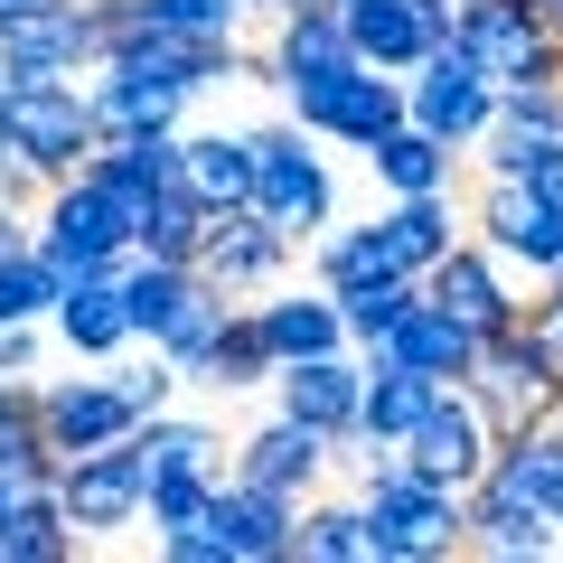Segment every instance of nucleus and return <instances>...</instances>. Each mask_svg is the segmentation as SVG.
Masks as SVG:
<instances>
[{
  "label": "nucleus",
  "instance_id": "nucleus-1",
  "mask_svg": "<svg viewBox=\"0 0 563 563\" xmlns=\"http://www.w3.org/2000/svg\"><path fill=\"white\" fill-rule=\"evenodd\" d=\"M282 95V113L301 122V132H320V141H339V151H376L385 132H404L413 122V85L404 76H385V66H329V76H291V85H273Z\"/></svg>",
  "mask_w": 563,
  "mask_h": 563
},
{
  "label": "nucleus",
  "instance_id": "nucleus-2",
  "mask_svg": "<svg viewBox=\"0 0 563 563\" xmlns=\"http://www.w3.org/2000/svg\"><path fill=\"white\" fill-rule=\"evenodd\" d=\"M310 141H320V132H301L291 113L254 132V207L291 244H320L329 225H339V179H329V161L310 151Z\"/></svg>",
  "mask_w": 563,
  "mask_h": 563
},
{
  "label": "nucleus",
  "instance_id": "nucleus-3",
  "mask_svg": "<svg viewBox=\"0 0 563 563\" xmlns=\"http://www.w3.org/2000/svg\"><path fill=\"white\" fill-rule=\"evenodd\" d=\"M10 151L47 188L76 179L85 151H95V95H85V76H10Z\"/></svg>",
  "mask_w": 563,
  "mask_h": 563
},
{
  "label": "nucleus",
  "instance_id": "nucleus-4",
  "mask_svg": "<svg viewBox=\"0 0 563 563\" xmlns=\"http://www.w3.org/2000/svg\"><path fill=\"white\" fill-rule=\"evenodd\" d=\"M470 404L488 413V432H536V422H554L563 413V366L544 357V339L536 329H498V339L479 347V366H470Z\"/></svg>",
  "mask_w": 563,
  "mask_h": 563
},
{
  "label": "nucleus",
  "instance_id": "nucleus-5",
  "mask_svg": "<svg viewBox=\"0 0 563 563\" xmlns=\"http://www.w3.org/2000/svg\"><path fill=\"white\" fill-rule=\"evenodd\" d=\"M451 38L498 85H563V29L544 20V0H461Z\"/></svg>",
  "mask_w": 563,
  "mask_h": 563
},
{
  "label": "nucleus",
  "instance_id": "nucleus-6",
  "mask_svg": "<svg viewBox=\"0 0 563 563\" xmlns=\"http://www.w3.org/2000/svg\"><path fill=\"white\" fill-rule=\"evenodd\" d=\"M470 235H479L488 254L507 263V273H526V282H554V273H563V207H554V198H536L526 179H498V169H479Z\"/></svg>",
  "mask_w": 563,
  "mask_h": 563
},
{
  "label": "nucleus",
  "instance_id": "nucleus-7",
  "mask_svg": "<svg viewBox=\"0 0 563 563\" xmlns=\"http://www.w3.org/2000/svg\"><path fill=\"white\" fill-rule=\"evenodd\" d=\"M404 85H413V122H422V132H442L451 151H479V132L498 122V76H488L461 38L432 47V57H422Z\"/></svg>",
  "mask_w": 563,
  "mask_h": 563
},
{
  "label": "nucleus",
  "instance_id": "nucleus-8",
  "mask_svg": "<svg viewBox=\"0 0 563 563\" xmlns=\"http://www.w3.org/2000/svg\"><path fill=\"white\" fill-rule=\"evenodd\" d=\"M57 498H66V517H76V536H122V526H141V507H151V461H141V442L76 451V461L57 470Z\"/></svg>",
  "mask_w": 563,
  "mask_h": 563
},
{
  "label": "nucleus",
  "instance_id": "nucleus-9",
  "mask_svg": "<svg viewBox=\"0 0 563 563\" xmlns=\"http://www.w3.org/2000/svg\"><path fill=\"white\" fill-rule=\"evenodd\" d=\"M38 244L47 254L66 263V273H76V263H132V217H122L113 207V188L103 179H57L38 198Z\"/></svg>",
  "mask_w": 563,
  "mask_h": 563
},
{
  "label": "nucleus",
  "instance_id": "nucleus-10",
  "mask_svg": "<svg viewBox=\"0 0 563 563\" xmlns=\"http://www.w3.org/2000/svg\"><path fill=\"white\" fill-rule=\"evenodd\" d=\"M38 432H47L57 461H76V451L132 442V432H141V404L113 385V366H103V376H57V385H38Z\"/></svg>",
  "mask_w": 563,
  "mask_h": 563
},
{
  "label": "nucleus",
  "instance_id": "nucleus-11",
  "mask_svg": "<svg viewBox=\"0 0 563 563\" xmlns=\"http://www.w3.org/2000/svg\"><path fill=\"white\" fill-rule=\"evenodd\" d=\"M85 95H95V141H122V132H169V122L188 113V85L169 76V66H151L141 47L103 57L95 76H85Z\"/></svg>",
  "mask_w": 563,
  "mask_h": 563
},
{
  "label": "nucleus",
  "instance_id": "nucleus-12",
  "mask_svg": "<svg viewBox=\"0 0 563 563\" xmlns=\"http://www.w3.org/2000/svg\"><path fill=\"white\" fill-rule=\"evenodd\" d=\"M291 254H301V244L282 235V225L263 217V207H217V225H207V254H198V273H207V282H225L235 301H263V291H282Z\"/></svg>",
  "mask_w": 563,
  "mask_h": 563
},
{
  "label": "nucleus",
  "instance_id": "nucleus-13",
  "mask_svg": "<svg viewBox=\"0 0 563 563\" xmlns=\"http://www.w3.org/2000/svg\"><path fill=\"white\" fill-rule=\"evenodd\" d=\"M0 76H95V10L85 0H38L0 20Z\"/></svg>",
  "mask_w": 563,
  "mask_h": 563
},
{
  "label": "nucleus",
  "instance_id": "nucleus-14",
  "mask_svg": "<svg viewBox=\"0 0 563 563\" xmlns=\"http://www.w3.org/2000/svg\"><path fill=\"white\" fill-rule=\"evenodd\" d=\"M347 10V38H357L366 66H385V76H413L432 47H451V29H461V10L451 0H339Z\"/></svg>",
  "mask_w": 563,
  "mask_h": 563
},
{
  "label": "nucleus",
  "instance_id": "nucleus-15",
  "mask_svg": "<svg viewBox=\"0 0 563 563\" xmlns=\"http://www.w3.org/2000/svg\"><path fill=\"white\" fill-rule=\"evenodd\" d=\"M273 413L320 422L329 442H347L366 413V347H320V357H291L273 376Z\"/></svg>",
  "mask_w": 563,
  "mask_h": 563
},
{
  "label": "nucleus",
  "instance_id": "nucleus-16",
  "mask_svg": "<svg viewBox=\"0 0 563 563\" xmlns=\"http://www.w3.org/2000/svg\"><path fill=\"white\" fill-rule=\"evenodd\" d=\"M329 461H339V442H329L320 422H301V413H273L263 432H244L235 442V479H254V488H273V498H320V479H329Z\"/></svg>",
  "mask_w": 563,
  "mask_h": 563
},
{
  "label": "nucleus",
  "instance_id": "nucleus-17",
  "mask_svg": "<svg viewBox=\"0 0 563 563\" xmlns=\"http://www.w3.org/2000/svg\"><path fill=\"white\" fill-rule=\"evenodd\" d=\"M57 329L76 357H95V366H113V357H132L141 347V329H132V301H122V263H76L66 273V301H57Z\"/></svg>",
  "mask_w": 563,
  "mask_h": 563
},
{
  "label": "nucleus",
  "instance_id": "nucleus-18",
  "mask_svg": "<svg viewBox=\"0 0 563 563\" xmlns=\"http://www.w3.org/2000/svg\"><path fill=\"white\" fill-rule=\"evenodd\" d=\"M404 451H413L422 479H442V488H479V479H488V461H498V432H488V413L470 404V385H451V395L422 413V432H413Z\"/></svg>",
  "mask_w": 563,
  "mask_h": 563
},
{
  "label": "nucleus",
  "instance_id": "nucleus-19",
  "mask_svg": "<svg viewBox=\"0 0 563 563\" xmlns=\"http://www.w3.org/2000/svg\"><path fill=\"white\" fill-rule=\"evenodd\" d=\"M422 291H432V301H442V310H461L470 329H488V339L526 320V291H517V282H507V263L488 254L479 235H461V244H451V254L432 263V273H422Z\"/></svg>",
  "mask_w": 563,
  "mask_h": 563
},
{
  "label": "nucleus",
  "instance_id": "nucleus-20",
  "mask_svg": "<svg viewBox=\"0 0 563 563\" xmlns=\"http://www.w3.org/2000/svg\"><path fill=\"white\" fill-rule=\"evenodd\" d=\"M461 554H488V563H544V554H563V526L544 517L526 488H507L498 470H488L479 488H470V544Z\"/></svg>",
  "mask_w": 563,
  "mask_h": 563
},
{
  "label": "nucleus",
  "instance_id": "nucleus-21",
  "mask_svg": "<svg viewBox=\"0 0 563 563\" xmlns=\"http://www.w3.org/2000/svg\"><path fill=\"white\" fill-rule=\"evenodd\" d=\"M207 517H217V536H225L235 563H291V544H301V498H273V488L235 479V470L217 479V507Z\"/></svg>",
  "mask_w": 563,
  "mask_h": 563
},
{
  "label": "nucleus",
  "instance_id": "nucleus-22",
  "mask_svg": "<svg viewBox=\"0 0 563 563\" xmlns=\"http://www.w3.org/2000/svg\"><path fill=\"white\" fill-rule=\"evenodd\" d=\"M479 347H488V329H470L461 310H442L432 291H422V301L404 310V329L385 347H366V357H404V366H422V376H442V385H470Z\"/></svg>",
  "mask_w": 563,
  "mask_h": 563
},
{
  "label": "nucleus",
  "instance_id": "nucleus-23",
  "mask_svg": "<svg viewBox=\"0 0 563 563\" xmlns=\"http://www.w3.org/2000/svg\"><path fill=\"white\" fill-rule=\"evenodd\" d=\"M329 66H357V38H347V10H339V0H320V10H291V20H273V47L254 57V85L329 76Z\"/></svg>",
  "mask_w": 563,
  "mask_h": 563
},
{
  "label": "nucleus",
  "instance_id": "nucleus-24",
  "mask_svg": "<svg viewBox=\"0 0 563 563\" xmlns=\"http://www.w3.org/2000/svg\"><path fill=\"white\" fill-rule=\"evenodd\" d=\"M376 235H385V263L422 282L451 244L470 235V207H451V188H442V198H385L376 207Z\"/></svg>",
  "mask_w": 563,
  "mask_h": 563
},
{
  "label": "nucleus",
  "instance_id": "nucleus-25",
  "mask_svg": "<svg viewBox=\"0 0 563 563\" xmlns=\"http://www.w3.org/2000/svg\"><path fill=\"white\" fill-rule=\"evenodd\" d=\"M461 161L470 151H451V141L422 132V122H404V132H385L376 151H366V169H376L385 198H442V188H461Z\"/></svg>",
  "mask_w": 563,
  "mask_h": 563
},
{
  "label": "nucleus",
  "instance_id": "nucleus-26",
  "mask_svg": "<svg viewBox=\"0 0 563 563\" xmlns=\"http://www.w3.org/2000/svg\"><path fill=\"white\" fill-rule=\"evenodd\" d=\"M263 339H273V357L291 366V357H320V347H357L347 339V310H339V291L329 282H310V291H263Z\"/></svg>",
  "mask_w": 563,
  "mask_h": 563
},
{
  "label": "nucleus",
  "instance_id": "nucleus-27",
  "mask_svg": "<svg viewBox=\"0 0 563 563\" xmlns=\"http://www.w3.org/2000/svg\"><path fill=\"white\" fill-rule=\"evenodd\" d=\"M442 395H451V385H442V376H422V366H404V357H366V413H357V432H376V442H413L422 413H432Z\"/></svg>",
  "mask_w": 563,
  "mask_h": 563
},
{
  "label": "nucleus",
  "instance_id": "nucleus-28",
  "mask_svg": "<svg viewBox=\"0 0 563 563\" xmlns=\"http://www.w3.org/2000/svg\"><path fill=\"white\" fill-rule=\"evenodd\" d=\"M198 263H161V254H132L122 263V301H132V329H141V347H161L169 329H179V310L198 301Z\"/></svg>",
  "mask_w": 563,
  "mask_h": 563
},
{
  "label": "nucleus",
  "instance_id": "nucleus-29",
  "mask_svg": "<svg viewBox=\"0 0 563 563\" xmlns=\"http://www.w3.org/2000/svg\"><path fill=\"white\" fill-rule=\"evenodd\" d=\"M282 376V357H273V339H263V310L254 301H235L225 310V329H217V347H207V395H254V385H273Z\"/></svg>",
  "mask_w": 563,
  "mask_h": 563
},
{
  "label": "nucleus",
  "instance_id": "nucleus-30",
  "mask_svg": "<svg viewBox=\"0 0 563 563\" xmlns=\"http://www.w3.org/2000/svg\"><path fill=\"white\" fill-rule=\"evenodd\" d=\"M207 225H217V207H207V188H198V179L179 169V179H169L161 198H151V225H141V244H132V254H161V263H198V254H207Z\"/></svg>",
  "mask_w": 563,
  "mask_h": 563
},
{
  "label": "nucleus",
  "instance_id": "nucleus-31",
  "mask_svg": "<svg viewBox=\"0 0 563 563\" xmlns=\"http://www.w3.org/2000/svg\"><path fill=\"white\" fill-rule=\"evenodd\" d=\"M488 470H498L507 488H526V498H536L544 517L563 526V422H536V432H507Z\"/></svg>",
  "mask_w": 563,
  "mask_h": 563
},
{
  "label": "nucleus",
  "instance_id": "nucleus-32",
  "mask_svg": "<svg viewBox=\"0 0 563 563\" xmlns=\"http://www.w3.org/2000/svg\"><path fill=\"white\" fill-rule=\"evenodd\" d=\"M291 563H376L366 498H301V544H291Z\"/></svg>",
  "mask_w": 563,
  "mask_h": 563
},
{
  "label": "nucleus",
  "instance_id": "nucleus-33",
  "mask_svg": "<svg viewBox=\"0 0 563 563\" xmlns=\"http://www.w3.org/2000/svg\"><path fill=\"white\" fill-rule=\"evenodd\" d=\"M76 517H66V498L57 488H29L20 498V517L0 526V563H76Z\"/></svg>",
  "mask_w": 563,
  "mask_h": 563
},
{
  "label": "nucleus",
  "instance_id": "nucleus-34",
  "mask_svg": "<svg viewBox=\"0 0 563 563\" xmlns=\"http://www.w3.org/2000/svg\"><path fill=\"white\" fill-rule=\"evenodd\" d=\"M188 179L207 207H254V132H188Z\"/></svg>",
  "mask_w": 563,
  "mask_h": 563
},
{
  "label": "nucleus",
  "instance_id": "nucleus-35",
  "mask_svg": "<svg viewBox=\"0 0 563 563\" xmlns=\"http://www.w3.org/2000/svg\"><path fill=\"white\" fill-rule=\"evenodd\" d=\"M395 263H385V235L376 217L366 225H329L320 244H310V282H329V291H366V282H385Z\"/></svg>",
  "mask_w": 563,
  "mask_h": 563
},
{
  "label": "nucleus",
  "instance_id": "nucleus-36",
  "mask_svg": "<svg viewBox=\"0 0 563 563\" xmlns=\"http://www.w3.org/2000/svg\"><path fill=\"white\" fill-rule=\"evenodd\" d=\"M141 461H151V479H161V470H217V422H198V413H141Z\"/></svg>",
  "mask_w": 563,
  "mask_h": 563
},
{
  "label": "nucleus",
  "instance_id": "nucleus-37",
  "mask_svg": "<svg viewBox=\"0 0 563 563\" xmlns=\"http://www.w3.org/2000/svg\"><path fill=\"white\" fill-rule=\"evenodd\" d=\"M422 301V282L413 273H385V282H366V291H339V310H347V339L357 347H385L404 329V310Z\"/></svg>",
  "mask_w": 563,
  "mask_h": 563
},
{
  "label": "nucleus",
  "instance_id": "nucleus-38",
  "mask_svg": "<svg viewBox=\"0 0 563 563\" xmlns=\"http://www.w3.org/2000/svg\"><path fill=\"white\" fill-rule=\"evenodd\" d=\"M217 479H225V470H161V479H151V507H141V526H151V536L198 526L207 507H217Z\"/></svg>",
  "mask_w": 563,
  "mask_h": 563
},
{
  "label": "nucleus",
  "instance_id": "nucleus-39",
  "mask_svg": "<svg viewBox=\"0 0 563 563\" xmlns=\"http://www.w3.org/2000/svg\"><path fill=\"white\" fill-rule=\"evenodd\" d=\"M254 0H151V29H188V38H244Z\"/></svg>",
  "mask_w": 563,
  "mask_h": 563
},
{
  "label": "nucleus",
  "instance_id": "nucleus-40",
  "mask_svg": "<svg viewBox=\"0 0 563 563\" xmlns=\"http://www.w3.org/2000/svg\"><path fill=\"white\" fill-rule=\"evenodd\" d=\"M113 385H122V395L141 404V413H169V395H179L188 376H179V366L161 357V347H151V357H113Z\"/></svg>",
  "mask_w": 563,
  "mask_h": 563
},
{
  "label": "nucleus",
  "instance_id": "nucleus-41",
  "mask_svg": "<svg viewBox=\"0 0 563 563\" xmlns=\"http://www.w3.org/2000/svg\"><path fill=\"white\" fill-rule=\"evenodd\" d=\"M151 544H161L169 563H235V554H225V536H217V517H198V526H169V536H151Z\"/></svg>",
  "mask_w": 563,
  "mask_h": 563
},
{
  "label": "nucleus",
  "instance_id": "nucleus-42",
  "mask_svg": "<svg viewBox=\"0 0 563 563\" xmlns=\"http://www.w3.org/2000/svg\"><path fill=\"white\" fill-rule=\"evenodd\" d=\"M38 329L47 320H0V376H29L38 366Z\"/></svg>",
  "mask_w": 563,
  "mask_h": 563
},
{
  "label": "nucleus",
  "instance_id": "nucleus-43",
  "mask_svg": "<svg viewBox=\"0 0 563 563\" xmlns=\"http://www.w3.org/2000/svg\"><path fill=\"white\" fill-rule=\"evenodd\" d=\"M38 198H47V179L20 161V151H0V207H38Z\"/></svg>",
  "mask_w": 563,
  "mask_h": 563
},
{
  "label": "nucleus",
  "instance_id": "nucleus-44",
  "mask_svg": "<svg viewBox=\"0 0 563 563\" xmlns=\"http://www.w3.org/2000/svg\"><path fill=\"white\" fill-rule=\"evenodd\" d=\"M20 498H29V488H20V479H10V470H0V526L20 517Z\"/></svg>",
  "mask_w": 563,
  "mask_h": 563
},
{
  "label": "nucleus",
  "instance_id": "nucleus-45",
  "mask_svg": "<svg viewBox=\"0 0 563 563\" xmlns=\"http://www.w3.org/2000/svg\"><path fill=\"white\" fill-rule=\"evenodd\" d=\"M263 20H291V10H320V0H254Z\"/></svg>",
  "mask_w": 563,
  "mask_h": 563
},
{
  "label": "nucleus",
  "instance_id": "nucleus-46",
  "mask_svg": "<svg viewBox=\"0 0 563 563\" xmlns=\"http://www.w3.org/2000/svg\"><path fill=\"white\" fill-rule=\"evenodd\" d=\"M0 151H10V76H0Z\"/></svg>",
  "mask_w": 563,
  "mask_h": 563
},
{
  "label": "nucleus",
  "instance_id": "nucleus-47",
  "mask_svg": "<svg viewBox=\"0 0 563 563\" xmlns=\"http://www.w3.org/2000/svg\"><path fill=\"white\" fill-rule=\"evenodd\" d=\"M10 10H38V0H0V20H10Z\"/></svg>",
  "mask_w": 563,
  "mask_h": 563
},
{
  "label": "nucleus",
  "instance_id": "nucleus-48",
  "mask_svg": "<svg viewBox=\"0 0 563 563\" xmlns=\"http://www.w3.org/2000/svg\"><path fill=\"white\" fill-rule=\"evenodd\" d=\"M544 20H554V29H563V0H544Z\"/></svg>",
  "mask_w": 563,
  "mask_h": 563
},
{
  "label": "nucleus",
  "instance_id": "nucleus-49",
  "mask_svg": "<svg viewBox=\"0 0 563 563\" xmlns=\"http://www.w3.org/2000/svg\"><path fill=\"white\" fill-rule=\"evenodd\" d=\"M554 282H563V273H554Z\"/></svg>",
  "mask_w": 563,
  "mask_h": 563
},
{
  "label": "nucleus",
  "instance_id": "nucleus-50",
  "mask_svg": "<svg viewBox=\"0 0 563 563\" xmlns=\"http://www.w3.org/2000/svg\"><path fill=\"white\" fill-rule=\"evenodd\" d=\"M554 422H563V413H554Z\"/></svg>",
  "mask_w": 563,
  "mask_h": 563
}]
</instances>
